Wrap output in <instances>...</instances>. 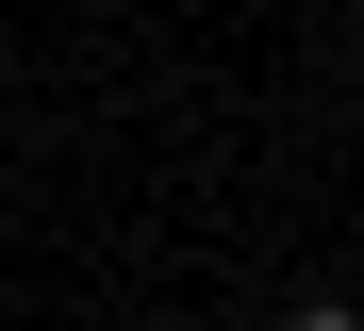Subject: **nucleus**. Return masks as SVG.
<instances>
[{"instance_id":"f257e3e1","label":"nucleus","mask_w":364,"mask_h":331,"mask_svg":"<svg viewBox=\"0 0 364 331\" xmlns=\"http://www.w3.org/2000/svg\"><path fill=\"white\" fill-rule=\"evenodd\" d=\"M282 331H364V315H348V298H298V315H282Z\"/></svg>"}]
</instances>
